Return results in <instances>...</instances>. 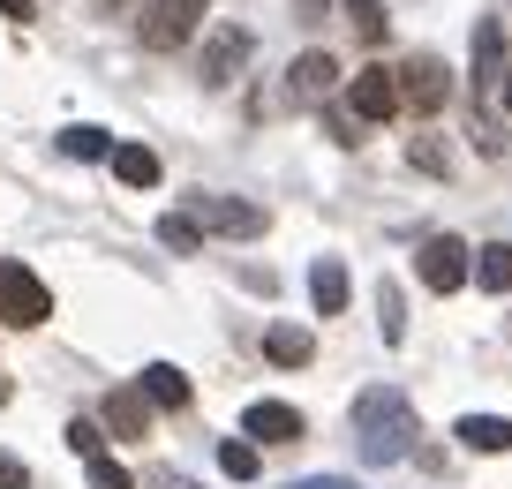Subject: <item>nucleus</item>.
<instances>
[{
	"label": "nucleus",
	"instance_id": "nucleus-1",
	"mask_svg": "<svg viewBox=\"0 0 512 489\" xmlns=\"http://www.w3.org/2000/svg\"><path fill=\"white\" fill-rule=\"evenodd\" d=\"M354 437H362L369 467L407 459V452H415V437H422V429H415V399H407V392H384V384H377V392H362V399H354Z\"/></svg>",
	"mask_w": 512,
	"mask_h": 489
},
{
	"label": "nucleus",
	"instance_id": "nucleus-2",
	"mask_svg": "<svg viewBox=\"0 0 512 489\" xmlns=\"http://www.w3.org/2000/svg\"><path fill=\"white\" fill-rule=\"evenodd\" d=\"M46 316H53V294H46V279H38L31 264H16V256H0V324L31 332V324H46Z\"/></svg>",
	"mask_w": 512,
	"mask_h": 489
},
{
	"label": "nucleus",
	"instance_id": "nucleus-3",
	"mask_svg": "<svg viewBox=\"0 0 512 489\" xmlns=\"http://www.w3.org/2000/svg\"><path fill=\"white\" fill-rule=\"evenodd\" d=\"M415 279L430 286V294H460L467 279H475V249L467 241H452V234H430L415 249Z\"/></svg>",
	"mask_w": 512,
	"mask_h": 489
},
{
	"label": "nucleus",
	"instance_id": "nucleus-4",
	"mask_svg": "<svg viewBox=\"0 0 512 489\" xmlns=\"http://www.w3.org/2000/svg\"><path fill=\"white\" fill-rule=\"evenodd\" d=\"M204 8H211V0H151L144 16H136V38H144L151 53H174V46H189V38H196Z\"/></svg>",
	"mask_w": 512,
	"mask_h": 489
},
{
	"label": "nucleus",
	"instance_id": "nucleus-5",
	"mask_svg": "<svg viewBox=\"0 0 512 489\" xmlns=\"http://www.w3.org/2000/svg\"><path fill=\"white\" fill-rule=\"evenodd\" d=\"M407 98H400V76H392V68L384 61H369V68H354V83H347V113L354 121H392V113H400Z\"/></svg>",
	"mask_w": 512,
	"mask_h": 489
},
{
	"label": "nucleus",
	"instance_id": "nucleus-6",
	"mask_svg": "<svg viewBox=\"0 0 512 489\" xmlns=\"http://www.w3.org/2000/svg\"><path fill=\"white\" fill-rule=\"evenodd\" d=\"M189 219L204 226V234H234V241L264 234V204H241V196H204V189H196L189 196Z\"/></svg>",
	"mask_w": 512,
	"mask_h": 489
},
{
	"label": "nucleus",
	"instance_id": "nucleus-7",
	"mask_svg": "<svg viewBox=\"0 0 512 489\" xmlns=\"http://www.w3.org/2000/svg\"><path fill=\"white\" fill-rule=\"evenodd\" d=\"M249 53H256V38L241 31V23H219V31L204 38V68H196V76H204V91H226V83L249 68Z\"/></svg>",
	"mask_w": 512,
	"mask_h": 489
},
{
	"label": "nucleus",
	"instance_id": "nucleus-8",
	"mask_svg": "<svg viewBox=\"0 0 512 489\" xmlns=\"http://www.w3.org/2000/svg\"><path fill=\"white\" fill-rule=\"evenodd\" d=\"M302 407H287V399H249V414H241V437L249 444H294L302 437Z\"/></svg>",
	"mask_w": 512,
	"mask_h": 489
},
{
	"label": "nucleus",
	"instance_id": "nucleus-9",
	"mask_svg": "<svg viewBox=\"0 0 512 489\" xmlns=\"http://www.w3.org/2000/svg\"><path fill=\"white\" fill-rule=\"evenodd\" d=\"M505 23H497V16H482L475 23V106H490V98H497V83H505Z\"/></svg>",
	"mask_w": 512,
	"mask_h": 489
},
{
	"label": "nucleus",
	"instance_id": "nucleus-10",
	"mask_svg": "<svg viewBox=\"0 0 512 489\" xmlns=\"http://www.w3.org/2000/svg\"><path fill=\"white\" fill-rule=\"evenodd\" d=\"M332 83H339V61H332V53H302V61L287 68V98H294V106H324V98H332Z\"/></svg>",
	"mask_w": 512,
	"mask_h": 489
},
{
	"label": "nucleus",
	"instance_id": "nucleus-11",
	"mask_svg": "<svg viewBox=\"0 0 512 489\" xmlns=\"http://www.w3.org/2000/svg\"><path fill=\"white\" fill-rule=\"evenodd\" d=\"M400 98L415 113H437V106H445V68H437L430 53H415V61L400 68Z\"/></svg>",
	"mask_w": 512,
	"mask_h": 489
},
{
	"label": "nucleus",
	"instance_id": "nucleus-12",
	"mask_svg": "<svg viewBox=\"0 0 512 489\" xmlns=\"http://www.w3.org/2000/svg\"><path fill=\"white\" fill-rule=\"evenodd\" d=\"M347 264H339V256H317V264H309V301H317V316H339L347 309Z\"/></svg>",
	"mask_w": 512,
	"mask_h": 489
},
{
	"label": "nucleus",
	"instance_id": "nucleus-13",
	"mask_svg": "<svg viewBox=\"0 0 512 489\" xmlns=\"http://www.w3.org/2000/svg\"><path fill=\"white\" fill-rule=\"evenodd\" d=\"M452 437H460L467 452H512V422H505V414H460Z\"/></svg>",
	"mask_w": 512,
	"mask_h": 489
},
{
	"label": "nucleus",
	"instance_id": "nucleus-14",
	"mask_svg": "<svg viewBox=\"0 0 512 489\" xmlns=\"http://www.w3.org/2000/svg\"><path fill=\"white\" fill-rule=\"evenodd\" d=\"M136 392H144L151 407H189V377H181L174 362H151V369H144V384H136Z\"/></svg>",
	"mask_w": 512,
	"mask_h": 489
},
{
	"label": "nucleus",
	"instance_id": "nucleus-15",
	"mask_svg": "<svg viewBox=\"0 0 512 489\" xmlns=\"http://www.w3.org/2000/svg\"><path fill=\"white\" fill-rule=\"evenodd\" d=\"M106 429H113V437H144V429H151V399L144 392H113L106 399Z\"/></svg>",
	"mask_w": 512,
	"mask_h": 489
},
{
	"label": "nucleus",
	"instance_id": "nucleus-16",
	"mask_svg": "<svg viewBox=\"0 0 512 489\" xmlns=\"http://www.w3.org/2000/svg\"><path fill=\"white\" fill-rule=\"evenodd\" d=\"M113 174H121L128 189H151V181H159V151H151V143H113Z\"/></svg>",
	"mask_w": 512,
	"mask_h": 489
},
{
	"label": "nucleus",
	"instance_id": "nucleus-17",
	"mask_svg": "<svg viewBox=\"0 0 512 489\" xmlns=\"http://www.w3.org/2000/svg\"><path fill=\"white\" fill-rule=\"evenodd\" d=\"M264 354H272L279 369H302L309 354H317V339H309L302 324H272V332H264Z\"/></svg>",
	"mask_w": 512,
	"mask_h": 489
},
{
	"label": "nucleus",
	"instance_id": "nucleus-18",
	"mask_svg": "<svg viewBox=\"0 0 512 489\" xmlns=\"http://www.w3.org/2000/svg\"><path fill=\"white\" fill-rule=\"evenodd\" d=\"M475 286H482V294H512V249H505V241L475 249Z\"/></svg>",
	"mask_w": 512,
	"mask_h": 489
},
{
	"label": "nucleus",
	"instance_id": "nucleus-19",
	"mask_svg": "<svg viewBox=\"0 0 512 489\" xmlns=\"http://www.w3.org/2000/svg\"><path fill=\"white\" fill-rule=\"evenodd\" d=\"M159 241H166L174 256H196V249H204V226H196L189 211H166V219H159Z\"/></svg>",
	"mask_w": 512,
	"mask_h": 489
},
{
	"label": "nucleus",
	"instance_id": "nucleus-20",
	"mask_svg": "<svg viewBox=\"0 0 512 489\" xmlns=\"http://www.w3.org/2000/svg\"><path fill=\"white\" fill-rule=\"evenodd\" d=\"M377 332H384V347H400V339H407V301H400V286H377Z\"/></svg>",
	"mask_w": 512,
	"mask_h": 489
},
{
	"label": "nucleus",
	"instance_id": "nucleus-21",
	"mask_svg": "<svg viewBox=\"0 0 512 489\" xmlns=\"http://www.w3.org/2000/svg\"><path fill=\"white\" fill-rule=\"evenodd\" d=\"M61 151L68 158H113V136L91 128V121H76V128H61Z\"/></svg>",
	"mask_w": 512,
	"mask_h": 489
},
{
	"label": "nucleus",
	"instance_id": "nucleus-22",
	"mask_svg": "<svg viewBox=\"0 0 512 489\" xmlns=\"http://www.w3.org/2000/svg\"><path fill=\"white\" fill-rule=\"evenodd\" d=\"M347 23H354V38H369V46H377L392 16H384V0H347Z\"/></svg>",
	"mask_w": 512,
	"mask_h": 489
},
{
	"label": "nucleus",
	"instance_id": "nucleus-23",
	"mask_svg": "<svg viewBox=\"0 0 512 489\" xmlns=\"http://www.w3.org/2000/svg\"><path fill=\"white\" fill-rule=\"evenodd\" d=\"M219 474L249 482V474H256V444H249V437H226V444H219Z\"/></svg>",
	"mask_w": 512,
	"mask_h": 489
},
{
	"label": "nucleus",
	"instance_id": "nucleus-24",
	"mask_svg": "<svg viewBox=\"0 0 512 489\" xmlns=\"http://www.w3.org/2000/svg\"><path fill=\"white\" fill-rule=\"evenodd\" d=\"M68 452H76L83 467H91V459H106V429H98V422H68Z\"/></svg>",
	"mask_w": 512,
	"mask_h": 489
},
{
	"label": "nucleus",
	"instance_id": "nucleus-25",
	"mask_svg": "<svg viewBox=\"0 0 512 489\" xmlns=\"http://www.w3.org/2000/svg\"><path fill=\"white\" fill-rule=\"evenodd\" d=\"M91 489H136V474L121 459H91Z\"/></svg>",
	"mask_w": 512,
	"mask_h": 489
},
{
	"label": "nucleus",
	"instance_id": "nucleus-26",
	"mask_svg": "<svg viewBox=\"0 0 512 489\" xmlns=\"http://www.w3.org/2000/svg\"><path fill=\"white\" fill-rule=\"evenodd\" d=\"M407 158H415L422 174H445V166H452V158H445V143H430V136H415V151H407Z\"/></svg>",
	"mask_w": 512,
	"mask_h": 489
},
{
	"label": "nucleus",
	"instance_id": "nucleus-27",
	"mask_svg": "<svg viewBox=\"0 0 512 489\" xmlns=\"http://www.w3.org/2000/svg\"><path fill=\"white\" fill-rule=\"evenodd\" d=\"M324 128H332V143H362V121H354L347 106H332V113H324Z\"/></svg>",
	"mask_w": 512,
	"mask_h": 489
},
{
	"label": "nucleus",
	"instance_id": "nucleus-28",
	"mask_svg": "<svg viewBox=\"0 0 512 489\" xmlns=\"http://www.w3.org/2000/svg\"><path fill=\"white\" fill-rule=\"evenodd\" d=\"M0 489H31V467L16 452H0Z\"/></svg>",
	"mask_w": 512,
	"mask_h": 489
},
{
	"label": "nucleus",
	"instance_id": "nucleus-29",
	"mask_svg": "<svg viewBox=\"0 0 512 489\" xmlns=\"http://www.w3.org/2000/svg\"><path fill=\"white\" fill-rule=\"evenodd\" d=\"M294 489H362V482H347V474H309V482H294Z\"/></svg>",
	"mask_w": 512,
	"mask_h": 489
},
{
	"label": "nucleus",
	"instance_id": "nucleus-30",
	"mask_svg": "<svg viewBox=\"0 0 512 489\" xmlns=\"http://www.w3.org/2000/svg\"><path fill=\"white\" fill-rule=\"evenodd\" d=\"M151 489H196V482H189V474H174V467H166V474H151Z\"/></svg>",
	"mask_w": 512,
	"mask_h": 489
},
{
	"label": "nucleus",
	"instance_id": "nucleus-31",
	"mask_svg": "<svg viewBox=\"0 0 512 489\" xmlns=\"http://www.w3.org/2000/svg\"><path fill=\"white\" fill-rule=\"evenodd\" d=\"M0 16H8V23H31V0H0Z\"/></svg>",
	"mask_w": 512,
	"mask_h": 489
},
{
	"label": "nucleus",
	"instance_id": "nucleus-32",
	"mask_svg": "<svg viewBox=\"0 0 512 489\" xmlns=\"http://www.w3.org/2000/svg\"><path fill=\"white\" fill-rule=\"evenodd\" d=\"M324 8H332V0H294V16H302V23H317Z\"/></svg>",
	"mask_w": 512,
	"mask_h": 489
},
{
	"label": "nucleus",
	"instance_id": "nucleus-33",
	"mask_svg": "<svg viewBox=\"0 0 512 489\" xmlns=\"http://www.w3.org/2000/svg\"><path fill=\"white\" fill-rule=\"evenodd\" d=\"M497 98H505V113H512V68H505V83H497Z\"/></svg>",
	"mask_w": 512,
	"mask_h": 489
},
{
	"label": "nucleus",
	"instance_id": "nucleus-34",
	"mask_svg": "<svg viewBox=\"0 0 512 489\" xmlns=\"http://www.w3.org/2000/svg\"><path fill=\"white\" fill-rule=\"evenodd\" d=\"M113 8H136V0H113ZM144 8H151V0H144Z\"/></svg>",
	"mask_w": 512,
	"mask_h": 489
}]
</instances>
